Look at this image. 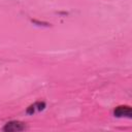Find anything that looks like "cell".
Listing matches in <instances>:
<instances>
[{"label": "cell", "mask_w": 132, "mask_h": 132, "mask_svg": "<svg viewBox=\"0 0 132 132\" xmlns=\"http://www.w3.org/2000/svg\"><path fill=\"white\" fill-rule=\"evenodd\" d=\"M25 129H26V125L20 121H10V122L6 123L4 125V127L2 128V130L5 132H19V131H23Z\"/></svg>", "instance_id": "obj_1"}, {"label": "cell", "mask_w": 132, "mask_h": 132, "mask_svg": "<svg viewBox=\"0 0 132 132\" xmlns=\"http://www.w3.org/2000/svg\"><path fill=\"white\" fill-rule=\"evenodd\" d=\"M45 107V103L44 102H35L34 104L30 105L27 108V113L28 114H33L35 111H40L42 109H44Z\"/></svg>", "instance_id": "obj_3"}, {"label": "cell", "mask_w": 132, "mask_h": 132, "mask_svg": "<svg viewBox=\"0 0 132 132\" xmlns=\"http://www.w3.org/2000/svg\"><path fill=\"white\" fill-rule=\"evenodd\" d=\"M113 116L117 118H132V109L129 105H119L113 109Z\"/></svg>", "instance_id": "obj_2"}]
</instances>
